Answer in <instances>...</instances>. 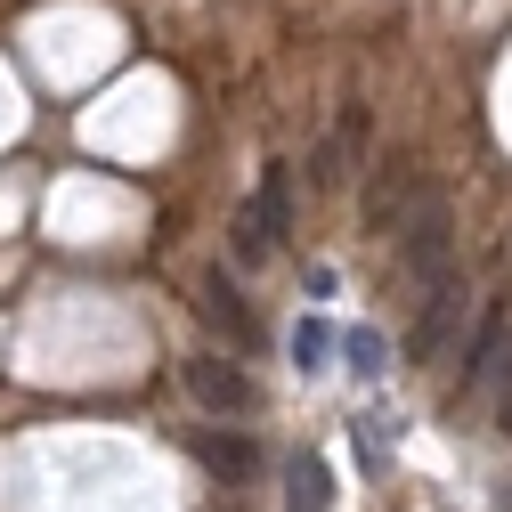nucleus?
Listing matches in <instances>:
<instances>
[{"mask_svg":"<svg viewBox=\"0 0 512 512\" xmlns=\"http://www.w3.org/2000/svg\"><path fill=\"white\" fill-rule=\"evenodd\" d=\"M285 228H293V163H269L261 187H252V204H244V220H236V261L261 269Z\"/></svg>","mask_w":512,"mask_h":512,"instance_id":"nucleus-1","label":"nucleus"},{"mask_svg":"<svg viewBox=\"0 0 512 512\" xmlns=\"http://www.w3.org/2000/svg\"><path fill=\"white\" fill-rule=\"evenodd\" d=\"M399 261H407L415 285L456 277V228H447V204L439 196H415V212L399 220Z\"/></svg>","mask_w":512,"mask_h":512,"instance_id":"nucleus-2","label":"nucleus"},{"mask_svg":"<svg viewBox=\"0 0 512 512\" xmlns=\"http://www.w3.org/2000/svg\"><path fill=\"white\" fill-rule=\"evenodd\" d=\"M179 382H187V399H196L204 415H244L252 407V374L236 358H220V350H196L179 366Z\"/></svg>","mask_w":512,"mask_h":512,"instance_id":"nucleus-3","label":"nucleus"},{"mask_svg":"<svg viewBox=\"0 0 512 512\" xmlns=\"http://www.w3.org/2000/svg\"><path fill=\"white\" fill-rule=\"evenodd\" d=\"M456 326H464V277H439V285H423V309H415V334H407V350L431 366L447 342H456Z\"/></svg>","mask_w":512,"mask_h":512,"instance_id":"nucleus-4","label":"nucleus"},{"mask_svg":"<svg viewBox=\"0 0 512 512\" xmlns=\"http://www.w3.org/2000/svg\"><path fill=\"white\" fill-rule=\"evenodd\" d=\"M196 301H204V317H212L220 334H236V350H252V342H261V317H252V301L236 293V277H228V269H204Z\"/></svg>","mask_w":512,"mask_h":512,"instance_id":"nucleus-5","label":"nucleus"},{"mask_svg":"<svg viewBox=\"0 0 512 512\" xmlns=\"http://www.w3.org/2000/svg\"><path fill=\"white\" fill-rule=\"evenodd\" d=\"M196 456H204V472H212V480H236V488L261 472V447H252L244 431H236V439H228V431H196Z\"/></svg>","mask_w":512,"mask_h":512,"instance_id":"nucleus-6","label":"nucleus"},{"mask_svg":"<svg viewBox=\"0 0 512 512\" xmlns=\"http://www.w3.org/2000/svg\"><path fill=\"white\" fill-rule=\"evenodd\" d=\"M326 504H334V472H326L317 447H301L285 464V512H326Z\"/></svg>","mask_w":512,"mask_h":512,"instance_id":"nucleus-7","label":"nucleus"},{"mask_svg":"<svg viewBox=\"0 0 512 512\" xmlns=\"http://www.w3.org/2000/svg\"><path fill=\"white\" fill-rule=\"evenodd\" d=\"M407 196H415V163L399 155V163H382V179L366 187V228H391V220H407V212H415Z\"/></svg>","mask_w":512,"mask_h":512,"instance_id":"nucleus-8","label":"nucleus"},{"mask_svg":"<svg viewBox=\"0 0 512 512\" xmlns=\"http://www.w3.org/2000/svg\"><path fill=\"white\" fill-rule=\"evenodd\" d=\"M334 350H342V342H334L326 317H301V326H293V366H301V374H326Z\"/></svg>","mask_w":512,"mask_h":512,"instance_id":"nucleus-9","label":"nucleus"},{"mask_svg":"<svg viewBox=\"0 0 512 512\" xmlns=\"http://www.w3.org/2000/svg\"><path fill=\"white\" fill-rule=\"evenodd\" d=\"M342 155H350L342 131H334V139H317V147H309V179H317V187H334V179H342Z\"/></svg>","mask_w":512,"mask_h":512,"instance_id":"nucleus-10","label":"nucleus"},{"mask_svg":"<svg viewBox=\"0 0 512 512\" xmlns=\"http://www.w3.org/2000/svg\"><path fill=\"white\" fill-rule=\"evenodd\" d=\"M342 358H350V374H382V334H342Z\"/></svg>","mask_w":512,"mask_h":512,"instance_id":"nucleus-11","label":"nucleus"}]
</instances>
